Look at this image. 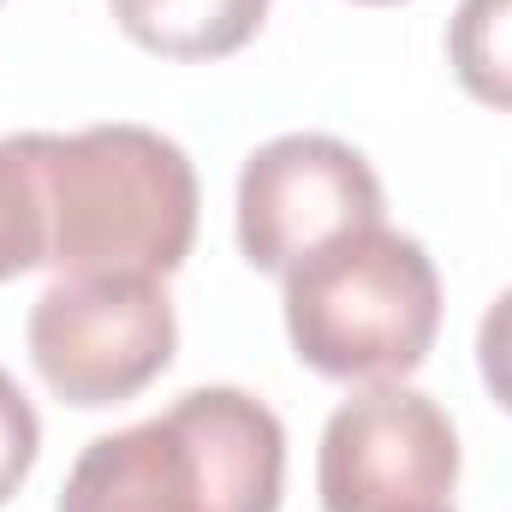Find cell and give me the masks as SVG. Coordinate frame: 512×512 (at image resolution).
<instances>
[{
    "label": "cell",
    "mask_w": 512,
    "mask_h": 512,
    "mask_svg": "<svg viewBox=\"0 0 512 512\" xmlns=\"http://www.w3.org/2000/svg\"><path fill=\"white\" fill-rule=\"evenodd\" d=\"M459 483V435L453 417L399 382L352 393L316 453L322 512H435L453 507Z\"/></svg>",
    "instance_id": "obj_5"
},
{
    "label": "cell",
    "mask_w": 512,
    "mask_h": 512,
    "mask_svg": "<svg viewBox=\"0 0 512 512\" xmlns=\"http://www.w3.org/2000/svg\"><path fill=\"white\" fill-rule=\"evenodd\" d=\"M42 453V423H36V405L24 399V387L0 370V507L18 495V483L30 477Z\"/></svg>",
    "instance_id": "obj_10"
},
{
    "label": "cell",
    "mask_w": 512,
    "mask_h": 512,
    "mask_svg": "<svg viewBox=\"0 0 512 512\" xmlns=\"http://www.w3.org/2000/svg\"><path fill=\"white\" fill-rule=\"evenodd\" d=\"M30 364L66 405L137 399L173 364L179 322L161 280H54L30 310Z\"/></svg>",
    "instance_id": "obj_4"
},
{
    "label": "cell",
    "mask_w": 512,
    "mask_h": 512,
    "mask_svg": "<svg viewBox=\"0 0 512 512\" xmlns=\"http://www.w3.org/2000/svg\"><path fill=\"white\" fill-rule=\"evenodd\" d=\"M54 280H167L197 239V167L149 126L42 131Z\"/></svg>",
    "instance_id": "obj_2"
},
{
    "label": "cell",
    "mask_w": 512,
    "mask_h": 512,
    "mask_svg": "<svg viewBox=\"0 0 512 512\" xmlns=\"http://www.w3.org/2000/svg\"><path fill=\"white\" fill-rule=\"evenodd\" d=\"M286 429L245 387H191L161 417L96 435L60 512H280Z\"/></svg>",
    "instance_id": "obj_1"
},
{
    "label": "cell",
    "mask_w": 512,
    "mask_h": 512,
    "mask_svg": "<svg viewBox=\"0 0 512 512\" xmlns=\"http://www.w3.org/2000/svg\"><path fill=\"white\" fill-rule=\"evenodd\" d=\"M382 221V179L376 167L328 137V131H286L251 149L239 173V251L262 274H286L340 233Z\"/></svg>",
    "instance_id": "obj_6"
},
{
    "label": "cell",
    "mask_w": 512,
    "mask_h": 512,
    "mask_svg": "<svg viewBox=\"0 0 512 512\" xmlns=\"http://www.w3.org/2000/svg\"><path fill=\"white\" fill-rule=\"evenodd\" d=\"M137 48L167 60H227L268 18V0H108Z\"/></svg>",
    "instance_id": "obj_7"
},
{
    "label": "cell",
    "mask_w": 512,
    "mask_h": 512,
    "mask_svg": "<svg viewBox=\"0 0 512 512\" xmlns=\"http://www.w3.org/2000/svg\"><path fill=\"white\" fill-rule=\"evenodd\" d=\"M48 262V185H42V131L0 137V280H18Z\"/></svg>",
    "instance_id": "obj_8"
},
{
    "label": "cell",
    "mask_w": 512,
    "mask_h": 512,
    "mask_svg": "<svg viewBox=\"0 0 512 512\" xmlns=\"http://www.w3.org/2000/svg\"><path fill=\"white\" fill-rule=\"evenodd\" d=\"M286 280L292 352L328 382H405L441 328V274L393 227H358L304 256Z\"/></svg>",
    "instance_id": "obj_3"
},
{
    "label": "cell",
    "mask_w": 512,
    "mask_h": 512,
    "mask_svg": "<svg viewBox=\"0 0 512 512\" xmlns=\"http://www.w3.org/2000/svg\"><path fill=\"white\" fill-rule=\"evenodd\" d=\"M447 60L471 102L512 114V0H459L447 24Z\"/></svg>",
    "instance_id": "obj_9"
},
{
    "label": "cell",
    "mask_w": 512,
    "mask_h": 512,
    "mask_svg": "<svg viewBox=\"0 0 512 512\" xmlns=\"http://www.w3.org/2000/svg\"><path fill=\"white\" fill-rule=\"evenodd\" d=\"M364 6H399V0H364Z\"/></svg>",
    "instance_id": "obj_12"
},
{
    "label": "cell",
    "mask_w": 512,
    "mask_h": 512,
    "mask_svg": "<svg viewBox=\"0 0 512 512\" xmlns=\"http://www.w3.org/2000/svg\"><path fill=\"white\" fill-rule=\"evenodd\" d=\"M477 370H483V387L512 411V286L477 322Z\"/></svg>",
    "instance_id": "obj_11"
},
{
    "label": "cell",
    "mask_w": 512,
    "mask_h": 512,
    "mask_svg": "<svg viewBox=\"0 0 512 512\" xmlns=\"http://www.w3.org/2000/svg\"><path fill=\"white\" fill-rule=\"evenodd\" d=\"M435 512H453V507H435Z\"/></svg>",
    "instance_id": "obj_13"
}]
</instances>
